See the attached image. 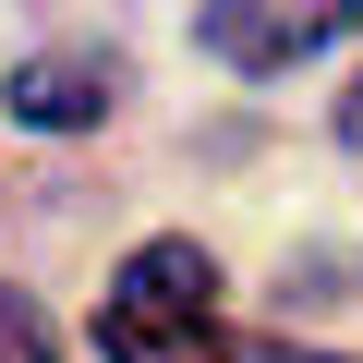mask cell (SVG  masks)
I'll return each mask as SVG.
<instances>
[{
	"instance_id": "1",
	"label": "cell",
	"mask_w": 363,
	"mask_h": 363,
	"mask_svg": "<svg viewBox=\"0 0 363 363\" xmlns=\"http://www.w3.org/2000/svg\"><path fill=\"white\" fill-rule=\"evenodd\" d=\"M97 351L109 363H242V339L218 327V267L182 242V230L145 242L109 279V303H97Z\"/></svg>"
},
{
	"instance_id": "2",
	"label": "cell",
	"mask_w": 363,
	"mask_h": 363,
	"mask_svg": "<svg viewBox=\"0 0 363 363\" xmlns=\"http://www.w3.org/2000/svg\"><path fill=\"white\" fill-rule=\"evenodd\" d=\"M363 13L351 0H303V13H242V0H206L194 13V49L206 61H242V73H291L303 49H339Z\"/></svg>"
},
{
	"instance_id": "3",
	"label": "cell",
	"mask_w": 363,
	"mask_h": 363,
	"mask_svg": "<svg viewBox=\"0 0 363 363\" xmlns=\"http://www.w3.org/2000/svg\"><path fill=\"white\" fill-rule=\"evenodd\" d=\"M109 97H121V73H109L97 49H37V61L13 73V121H25V133H97Z\"/></svg>"
},
{
	"instance_id": "4",
	"label": "cell",
	"mask_w": 363,
	"mask_h": 363,
	"mask_svg": "<svg viewBox=\"0 0 363 363\" xmlns=\"http://www.w3.org/2000/svg\"><path fill=\"white\" fill-rule=\"evenodd\" d=\"M0 363H61V327L37 315V291L0 279Z\"/></svg>"
},
{
	"instance_id": "5",
	"label": "cell",
	"mask_w": 363,
	"mask_h": 363,
	"mask_svg": "<svg viewBox=\"0 0 363 363\" xmlns=\"http://www.w3.org/2000/svg\"><path fill=\"white\" fill-rule=\"evenodd\" d=\"M339 145H351V157H363V85H351V97H339Z\"/></svg>"
},
{
	"instance_id": "6",
	"label": "cell",
	"mask_w": 363,
	"mask_h": 363,
	"mask_svg": "<svg viewBox=\"0 0 363 363\" xmlns=\"http://www.w3.org/2000/svg\"><path fill=\"white\" fill-rule=\"evenodd\" d=\"M279 363H339V351H279Z\"/></svg>"
}]
</instances>
